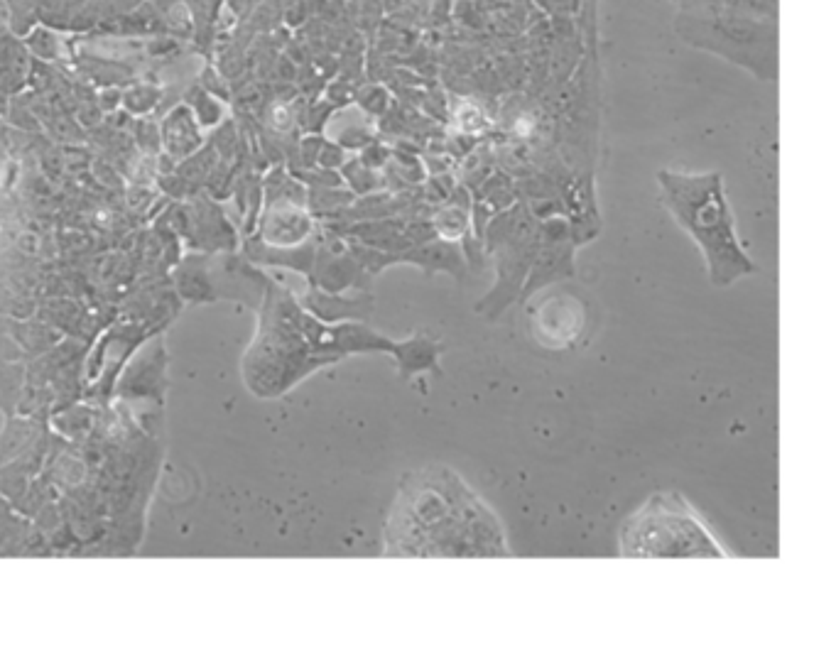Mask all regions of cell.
Segmentation results:
<instances>
[{"instance_id": "1", "label": "cell", "mask_w": 836, "mask_h": 669, "mask_svg": "<svg viewBox=\"0 0 836 669\" xmlns=\"http://www.w3.org/2000/svg\"><path fill=\"white\" fill-rule=\"evenodd\" d=\"M385 552L403 557H488L506 554L496 515L452 469H422L400 486Z\"/></svg>"}, {"instance_id": "2", "label": "cell", "mask_w": 836, "mask_h": 669, "mask_svg": "<svg viewBox=\"0 0 836 669\" xmlns=\"http://www.w3.org/2000/svg\"><path fill=\"white\" fill-rule=\"evenodd\" d=\"M662 201L680 223L682 231L702 248L709 277L716 287H726L756 270L736 236V223L729 201L724 197L721 174H682L660 172Z\"/></svg>"}, {"instance_id": "3", "label": "cell", "mask_w": 836, "mask_h": 669, "mask_svg": "<svg viewBox=\"0 0 836 669\" xmlns=\"http://www.w3.org/2000/svg\"><path fill=\"white\" fill-rule=\"evenodd\" d=\"M623 557H724L680 493H655L621 527Z\"/></svg>"}, {"instance_id": "4", "label": "cell", "mask_w": 836, "mask_h": 669, "mask_svg": "<svg viewBox=\"0 0 836 669\" xmlns=\"http://www.w3.org/2000/svg\"><path fill=\"white\" fill-rule=\"evenodd\" d=\"M584 329V307L569 295H555L532 317V334L547 348H567Z\"/></svg>"}, {"instance_id": "5", "label": "cell", "mask_w": 836, "mask_h": 669, "mask_svg": "<svg viewBox=\"0 0 836 669\" xmlns=\"http://www.w3.org/2000/svg\"><path fill=\"white\" fill-rule=\"evenodd\" d=\"M182 3L187 5L189 15H192L197 42L209 45L211 30H214V25H216V15H219L221 5H224L226 0H182Z\"/></svg>"}, {"instance_id": "6", "label": "cell", "mask_w": 836, "mask_h": 669, "mask_svg": "<svg viewBox=\"0 0 836 669\" xmlns=\"http://www.w3.org/2000/svg\"><path fill=\"white\" fill-rule=\"evenodd\" d=\"M27 47H30L37 59H45V62H52L59 54V40L47 27H37V30L27 37Z\"/></svg>"}, {"instance_id": "7", "label": "cell", "mask_w": 836, "mask_h": 669, "mask_svg": "<svg viewBox=\"0 0 836 669\" xmlns=\"http://www.w3.org/2000/svg\"><path fill=\"white\" fill-rule=\"evenodd\" d=\"M189 103H192V106L197 108L199 121L206 123V125L216 123V121H219V118H221V106H219V101H216L214 96L206 94L204 89H194V91H189Z\"/></svg>"}, {"instance_id": "8", "label": "cell", "mask_w": 836, "mask_h": 669, "mask_svg": "<svg viewBox=\"0 0 836 669\" xmlns=\"http://www.w3.org/2000/svg\"><path fill=\"white\" fill-rule=\"evenodd\" d=\"M157 99H160V89H155V86H150V84H140V86H135V89H130L123 101H126V106L130 108V111L145 113L155 106Z\"/></svg>"}]
</instances>
